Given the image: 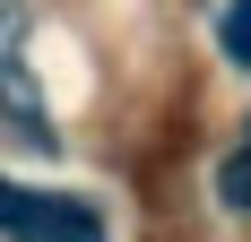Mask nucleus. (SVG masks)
I'll use <instances>...</instances> for the list:
<instances>
[{
	"instance_id": "nucleus-1",
	"label": "nucleus",
	"mask_w": 251,
	"mask_h": 242,
	"mask_svg": "<svg viewBox=\"0 0 251 242\" xmlns=\"http://www.w3.org/2000/svg\"><path fill=\"white\" fill-rule=\"evenodd\" d=\"M0 234L9 242H104V217L70 191H18L0 182Z\"/></svg>"
},
{
	"instance_id": "nucleus-2",
	"label": "nucleus",
	"mask_w": 251,
	"mask_h": 242,
	"mask_svg": "<svg viewBox=\"0 0 251 242\" xmlns=\"http://www.w3.org/2000/svg\"><path fill=\"white\" fill-rule=\"evenodd\" d=\"M217 199H226L234 217H251V139H243V147H234L226 165H217Z\"/></svg>"
},
{
	"instance_id": "nucleus-3",
	"label": "nucleus",
	"mask_w": 251,
	"mask_h": 242,
	"mask_svg": "<svg viewBox=\"0 0 251 242\" xmlns=\"http://www.w3.org/2000/svg\"><path fill=\"white\" fill-rule=\"evenodd\" d=\"M217 44H226L234 70H251V0H226V18H217Z\"/></svg>"
}]
</instances>
